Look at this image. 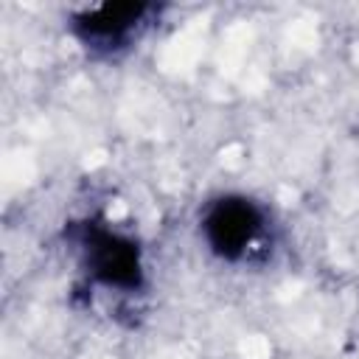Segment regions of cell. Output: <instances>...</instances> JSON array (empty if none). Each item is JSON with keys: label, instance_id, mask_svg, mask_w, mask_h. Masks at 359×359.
<instances>
[{"label": "cell", "instance_id": "obj_1", "mask_svg": "<svg viewBox=\"0 0 359 359\" xmlns=\"http://www.w3.org/2000/svg\"><path fill=\"white\" fill-rule=\"evenodd\" d=\"M202 227L216 255L227 261H244L264 236V216L250 199L227 196L210 205Z\"/></svg>", "mask_w": 359, "mask_h": 359}, {"label": "cell", "instance_id": "obj_2", "mask_svg": "<svg viewBox=\"0 0 359 359\" xmlns=\"http://www.w3.org/2000/svg\"><path fill=\"white\" fill-rule=\"evenodd\" d=\"M87 272L93 280L109 289H135L140 286V258L137 247L104 227H90L84 236Z\"/></svg>", "mask_w": 359, "mask_h": 359}, {"label": "cell", "instance_id": "obj_3", "mask_svg": "<svg viewBox=\"0 0 359 359\" xmlns=\"http://www.w3.org/2000/svg\"><path fill=\"white\" fill-rule=\"evenodd\" d=\"M151 11L154 8L146 3H104L76 17V34L90 48L118 50L137 36Z\"/></svg>", "mask_w": 359, "mask_h": 359}]
</instances>
